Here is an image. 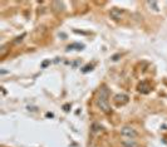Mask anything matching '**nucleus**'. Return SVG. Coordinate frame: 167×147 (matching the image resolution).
Masks as SVG:
<instances>
[{
    "label": "nucleus",
    "mask_w": 167,
    "mask_h": 147,
    "mask_svg": "<svg viewBox=\"0 0 167 147\" xmlns=\"http://www.w3.org/2000/svg\"><path fill=\"white\" fill-rule=\"evenodd\" d=\"M123 146L125 147H137V142L135 140H125L123 141Z\"/></svg>",
    "instance_id": "nucleus-6"
},
{
    "label": "nucleus",
    "mask_w": 167,
    "mask_h": 147,
    "mask_svg": "<svg viewBox=\"0 0 167 147\" xmlns=\"http://www.w3.org/2000/svg\"><path fill=\"white\" fill-rule=\"evenodd\" d=\"M109 15H111V18H112L113 20H119L122 18V15H123V11H122L121 9H118V8H113L112 10L109 11Z\"/></svg>",
    "instance_id": "nucleus-3"
},
{
    "label": "nucleus",
    "mask_w": 167,
    "mask_h": 147,
    "mask_svg": "<svg viewBox=\"0 0 167 147\" xmlns=\"http://www.w3.org/2000/svg\"><path fill=\"white\" fill-rule=\"evenodd\" d=\"M114 102L117 104H125V103H127L128 102V97H127L126 94H117L116 97H114Z\"/></svg>",
    "instance_id": "nucleus-4"
},
{
    "label": "nucleus",
    "mask_w": 167,
    "mask_h": 147,
    "mask_svg": "<svg viewBox=\"0 0 167 147\" xmlns=\"http://www.w3.org/2000/svg\"><path fill=\"white\" fill-rule=\"evenodd\" d=\"M121 135L123 136V137H127V138H130V140H133V138H136L137 137V131L133 127H130V126H125V127H122L121 129Z\"/></svg>",
    "instance_id": "nucleus-2"
},
{
    "label": "nucleus",
    "mask_w": 167,
    "mask_h": 147,
    "mask_svg": "<svg viewBox=\"0 0 167 147\" xmlns=\"http://www.w3.org/2000/svg\"><path fill=\"white\" fill-rule=\"evenodd\" d=\"M147 5H149V7H153L155 8V11H158V4L156 1H147Z\"/></svg>",
    "instance_id": "nucleus-7"
},
{
    "label": "nucleus",
    "mask_w": 167,
    "mask_h": 147,
    "mask_svg": "<svg viewBox=\"0 0 167 147\" xmlns=\"http://www.w3.org/2000/svg\"><path fill=\"white\" fill-rule=\"evenodd\" d=\"M97 106L99 107V110L104 113H108L111 111L109 102H108V89L105 86H102L98 90L97 96Z\"/></svg>",
    "instance_id": "nucleus-1"
},
{
    "label": "nucleus",
    "mask_w": 167,
    "mask_h": 147,
    "mask_svg": "<svg viewBox=\"0 0 167 147\" xmlns=\"http://www.w3.org/2000/svg\"><path fill=\"white\" fill-rule=\"evenodd\" d=\"M138 90H140L141 93H148L149 90H151V87H149V84L147 83V82H142L140 86H138Z\"/></svg>",
    "instance_id": "nucleus-5"
}]
</instances>
